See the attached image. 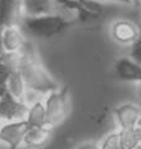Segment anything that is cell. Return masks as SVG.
I'll list each match as a JSON object with an SVG mask.
<instances>
[{
  "label": "cell",
  "instance_id": "obj_16",
  "mask_svg": "<svg viewBox=\"0 0 141 149\" xmlns=\"http://www.w3.org/2000/svg\"><path fill=\"white\" fill-rule=\"evenodd\" d=\"M118 134L120 149H134L139 144L138 136H136L134 129H120Z\"/></svg>",
  "mask_w": 141,
  "mask_h": 149
},
{
  "label": "cell",
  "instance_id": "obj_14",
  "mask_svg": "<svg viewBox=\"0 0 141 149\" xmlns=\"http://www.w3.org/2000/svg\"><path fill=\"white\" fill-rule=\"evenodd\" d=\"M26 123L34 127H46V111H45L44 102H36L28 107L26 111Z\"/></svg>",
  "mask_w": 141,
  "mask_h": 149
},
{
  "label": "cell",
  "instance_id": "obj_24",
  "mask_svg": "<svg viewBox=\"0 0 141 149\" xmlns=\"http://www.w3.org/2000/svg\"><path fill=\"white\" fill-rule=\"evenodd\" d=\"M134 149H141V143H139V144H138V146H136V147H135Z\"/></svg>",
  "mask_w": 141,
  "mask_h": 149
},
{
  "label": "cell",
  "instance_id": "obj_10",
  "mask_svg": "<svg viewBox=\"0 0 141 149\" xmlns=\"http://www.w3.org/2000/svg\"><path fill=\"white\" fill-rule=\"evenodd\" d=\"M115 73L119 79L126 81L141 80V67L127 58H121L115 64Z\"/></svg>",
  "mask_w": 141,
  "mask_h": 149
},
{
  "label": "cell",
  "instance_id": "obj_23",
  "mask_svg": "<svg viewBox=\"0 0 141 149\" xmlns=\"http://www.w3.org/2000/svg\"><path fill=\"white\" fill-rule=\"evenodd\" d=\"M115 1H120V3H124V4H131L132 0H115Z\"/></svg>",
  "mask_w": 141,
  "mask_h": 149
},
{
  "label": "cell",
  "instance_id": "obj_2",
  "mask_svg": "<svg viewBox=\"0 0 141 149\" xmlns=\"http://www.w3.org/2000/svg\"><path fill=\"white\" fill-rule=\"evenodd\" d=\"M68 25V22L60 15L48 14L40 16H24L20 24L23 33H28L32 36L49 38L59 34Z\"/></svg>",
  "mask_w": 141,
  "mask_h": 149
},
{
  "label": "cell",
  "instance_id": "obj_5",
  "mask_svg": "<svg viewBox=\"0 0 141 149\" xmlns=\"http://www.w3.org/2000/svg\"><path fill=\"white\" fill-rule=\"evenodd\" d=\"M29 124L26 120L8 122L0 127V142L6 144L9 149H18L24 143Z\"/></svg>",
  "mask_w": 141,
  "mask_h": 149
},
{
  "label": "cell",
  "instance_id": "obj_1",
  "mask_svg": "<svg viewBox=\"0 0 141 149\" xmlns=\"http://www.w3.org/2000/svg\"><path fill=\"white\" fill-rule=\"evenodd\" d=\"M20 54H21V64L19 68V73L21 74L26 89L45 95L57 90L56 81L40 64L36 56V52L30 41L25 40L23 48L20 49Z\"/></svg>",
  "mask_w": 141,
  "mask_h": 149
},
{
  "label": "cell",
  "instance_id": "obj_12",
  "mask_svg": "<svg viewBox=\"0 0 141 149\" xmlns=\"http://www.w3.org/2000/svg\"><path fill=\"white\" fill-rule=\"evenodd\" d=\"M24 16H40L53 14V0H21Z\"/></svg>",
  "mask_w": 141,
  "mask_h": 149
},
{
  "label": "cell",
  "instance_id": "obj_20",
  "mask_svg": "<svg viewBox=\"0 0 141 149\" xmlns=\"http://www.w3.org/2000/svg\"><path fill=\"white\" fill-rule=\"evenodd\" d=\"M6 77L8 75H3L0 77V98L5 94L8 90H6Z\"/></svg>",
  "mask_w": 141,
  "mask_h": 149
},
{
  "label": "cell",
  "instance_id": "obj_22",
  "mask_svg": "<svg viewBox=\"0 0 141 149\" xmlns=\"http://www.w3.org/2000/svg\"><path fill=\"white\" fill-rule=\"evenodd\" d=\"M1 33H3V28L0 26V54L4 53V48H3V40H1Z\"/></svg>",
  "mask_w": 141,
  "mask_h": 149
},
{
  "label": "cell",
  "instance_id": "obj_8",
  "mask_svg": "<svg viewBox=\"0 0 141 149\" xmlns=\"http://www.w3.org/2000/svg\"><path fill=\"white\" fill-rule=\"evenodd\" d=\"M115 115L121 129H135L141 117V110L134 104H124L115 110Z\"/></svg>",
  "mask_w": 141,
  "mask_h": 149
},
{
  "label": "cell",
  "instance_id": "obj_15",
  "mask_svg": "<svg viewBox=\"0 0 141 149\" xmlns=\"http://www.w3.org/2000/svg\"><path fill=\"white\" fill-rule=\"evenodd\" d=\"M21 64V54L20 52H4L0 54V69L5 75L19 72Z\"/></svg>",
  "mask_w": 141,
  "mask_h": 149
},
{
  "label": "cell",
  "instance_id": "obj_25",
  "mask_svg": "<svg viewBox=\"0 0 141 149\" xmlns=\"http://www.w3.org/2000/svg\"><path fill=\"white\" fill-rule=\"evenodd\" d=\"M3 75H5V74H4V73L1 72V69H0V77H3Z\"/></svg>",
  "mask_w": 141,
  "mask_h": 149
},
{
  "label": "cell",
  "instance_id": "obj_6",
  "mask_svg": "<svg viewBox=\"0 0 141 149\" xmlns=\"http://www.w3.org/2000/svg\"><path fill=\"white\" fill-rule=\"evenodd\" d=\"M23 19L21 0H0V26H20Z\"/></svg>",
  "mask_w": 141,
  "mask_h": 149
},
{
  "label": "cell",
  "instance_id": "obj_9",
  "mask_svg": "<svg viewBox=\"0 0 141 149\" xmlns=\"http://www.w3.org/2000/svg\"><path fill=\"white\" fill-rule=\"evenodd\" d=\"M4 52H20L25 43V36L19 26L3 28L1 33Z\"/></svg>",
  "mask_w": 141,
  "mask_h": 149
},
{
  "label": "cell",
  "instance_id": "obj_19",
  "mask_svg": "<svg viewBox=\"0 0 141 149\" xmlns=\"http://www.w3.org/2000/svg\"><path fill=\"white\" fill-rule=\"evenodd\" d=\"M76 149H99V144L94 142H85V143H81Z\"/></svg>",
  "mask_w": 141,
  "mask_h": 149
},
{
  "label": "cell",
  "instance_id": "obj_3",
  "mask_svg": "<svg viewBox=\"0 0 141 149\" xmlns=\"http://www.w3.org/2000/svg\"><path fill=\"white\" fill-rule=\"evenodd\" d=\"M46 111V127L53 128L61 124L68 117L69 111V88L54 90L49 93L44 100Z\"/></svg>",
  "mask_w": 141,
  "mask_h": 149
},
{
  "label": "cell",
  "instance_id": "obj_7",
  "mask_svg": "<svg viewBox=\"0 0 141 149\" xmlns=\"http://www.w3.org/2000/svg\"><path fill=\"white\" fill-rule=\"evenodd\" d=\"M139 31L140 28L129 20H118L113 24V28H111L113 38L122 44H132L138 39Z\"/></svg>",
  "mask_w": 141,
  "mask_h": 149
},
{
  "label": "cell",
  "instance_id": "obj_11",
  "mask_svg": "<svg viewBox=\"0 0 141 149\" xmlns=\"http://www.w3.org/2000/svg\"><path fill=\"white\" fill-rule=\"evenodd\" d=\"M50 138V130L48 127L29 125L24 136V144L30 148H39L48 143Z\"/></svg>",
  "mask_w": 141,
  "mask_h": 149
},
{
  "label": "cell",
  "instance_id": "obj_17",
  "mask_svg": "<svg viewBox=\"0 0 141 149\" xmlns=\"http://www.w3.org/2000/svg\"><path fill=\"white\" fill-rule=\"evenodd\" d=\"M99 149H120V143H119V134L114 132L106 135L102 139V142L99 144Z\"/></svg>",
  "mask_w": 141,
  "mask_h": 149
},
{
  "label": "cell",
  "instance_id": "obj_18",
  "mask_svg": "<svg viewBox=\"0 0 141 149\" xmlns=\"http://www.w3.org/2000/svg\"><path fill=\"white\" fill-rule=\"evenodd\" d=\"M130 56L131 60L135 61L138 65L141 67V26L139 31V36L134 43L131 44V50H130Z\"/></svg>",
  "mask_w": 141,
  "mask_h": 149
},
{
  "label": "cell",
  "instance_id": "obj_21",
  "mask_svg": "<svg viewBox=\"0 0 141 149\" xmlns=\"http://www.w3.org/2000/svg\"><path fill=\"white\" fill-rule=\"evenodd\" d=\"M134 130H135V133H136V136H138L139 143H141V127H136Z\"/></svg>",
  "mask_w": 141,
  "mask_h": 149
},
{
  "label": "cell",
  "instance_id": "obj_13",
  "mask_svg": "<svg viewBox=\"0 0 141 149\" xmlns=\"http://www.w3.org/2000/svg\"><path fill=\"white\" fill-rule=\"evenodd\" d=\"M6 90L15 99L24 102V97H25L26 93V85L24 83L21 74L19 72L11 73L6 77Z\"/></svg>",
  "mask_w": 141,
  "mask_h": 149
},
{
  "label": "cell",
  "instance_id": "obj_4",
  "mask_svg": "<svg viewBox=\"0 0 141 149\" xmlns=\"http://www.w3.org/2000/svg\"><path fill=\"white\" fill-rule=\"evenodd\" d=\"M26 111H28V105L25 103L15 99L8 92L0 98V120H6V122L25 120Z\"/></svg>",
  "mask_w": 141,
  "mask_h": 149
},
{
  "label": "cell",
  "instance_id": "obj_26",
  "mask_svg": "<svg viewBox=\"0 0 141 149\" xmlns=\"http://www.w3.org/2000/svg\"><path fill=\"white\" fill-rule=\"evenodd\" d=\"M140 94H141V80H140Z\"/></svg>",
  "mask_w": 141,
  "mask_h": 149
}]
</instances>
